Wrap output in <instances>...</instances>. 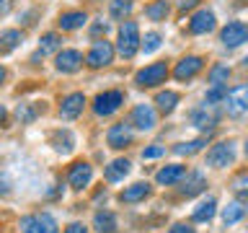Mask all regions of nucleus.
I'll return each mask as SVG.
<instances>
[{"instance_id": "obj_1", "label": "nucleus", "mask_w": 248, "mask_h": 233, "mask_svg": "<svg viewBox=\"0 0 248 233\" xmlns=\"http://www.w3.org/2000/svg\"><path fill=\"white\" fill-rule=\"evenodd\" d=\"M124 60H132L135 54L140 52V26L135 21H122L119 26V34H116V50Z\"/></svg>"}, {"instance_id": "obj_2", "label": "nucleus", "mask_w": 248, "mask_h": 233, "mask_svg": "<svg viewBox=\"0 0 248 233\" xmlns=\"http://www.w3.org/2000/svg\"><path fill=\"white\" fill-rule=\"evenodd\" d=\"M168 73H170V70H168L166 60H163V62H153V65H145L142 70H137L135 83L140 85V88H155V85L166 83Z\"/></svg>"}, {"instance_id": "obj_3", "label": "nucleus", "mask_w": 248, "mask_h": 233, "mask_svg": "<svg viewBox=\"0 0 248 233\" xmlns=\"http://www.w3.org/2000/svg\"><path fill=\"white\" fill-rule=\"evenodd\" d=\"M114 44L106 42V39H96L93 42V47L88 50V54H85V65L93 67V70H101V67H108L114 62Z\"/></svg>"}, {"instance_id": "obj_4", "label": "nucleus", "mask_w": 248, "mask_h": 233, "mask_svg": "<svg viewBox=\"0 0 248 233\" xmlns=\"http://www.w3.org/2000/svg\"><path fill=\"white\" fill-rule=\"evenodd\" d=\"M124 104V91H104L98 93L96 99H93V112H96V116H111L122 109Z\"/></svg>"}, {"instance_id": "obj_5", "label": "nucleus", "mask_w": 248, "mask_h": 233, "mask_svg": "<svg viewBox=\"0 0 248 233\" xmlns=\"http://www.w3.org/2000/svg\"><path fill=\"white\" fill-rule=\"evenodd\" d=\"M21 231L23 233H57V220L49 213H34L21 217Z\"/></svg>"}, {"instance_id": "obj_6", "label": "nucleus", "mask_w": 248, "mask_h": 233, "mask_svg": "<svg viewBox=\"0 0 248 233\" xmlns=\"http://www.w3.org/2000/svg\"><path fill=\"white\" fill-rule=\"evenodd\" d=\"M225 109L232 119H240L248 112V85H235L232 91L225 93Z\"/></svg>"}, {"instance_id": "obj_7", "label": "nucleus", "mask_w": 248, "mask_h": 233, "mask_svg": "<svg viewBox=\"0 0 248 233\" xmlns=\"http://www.w3.org/2000/svg\"><path fill=\"white\" fill-rule=\"evenodd\" d=\"M232 161H235V143H217L207 153V163L215 168H228Z\"/></svg>"}, {"instance_id": "obj_8", "label": "nucleus", "mask_w": 248, "mask_h": 233, "mask_svg": "<svg viewBox=\"0 0 248 233\" xmlns=\"http://www.w3.org/2000/svg\"><path fill=\"white\" fill-rule=\"evenodd\" d=\"M54 67H57V73H62V75H73L83 67V54L78 50H60L54 54Z\"/></svg>"}, {"instance_id": "obj_9", "label": "nucleus", "mask_w": 248, "mask_h": 233, "mask_svg": "<svg viewBox=\"0 0 248 233\" xmlns=\"http://www.w3.org/2000/svg\"><path fill=\"white\" fill-rule=\"evenodd\" d=\"M202 67H204V57H199V54H189V57H184V60L176 62L173 78H176V81H191V78H197L202 73Z\"/></svg>"}, {"instance_id": "obj_10", "label": "nucleus", "mask_w": 248, "mask_h": 233, "mask_svg": "<svg viewBox=\"0 0 248 233\" xmlns=\"http://www.w3.org/2000/svg\"><path fill=\"white\" fill-rule=\"evenodd\" d=\"M217 26V18H215V13L212 11H207V8H202V11H197L189 18V26H186V31L194 36H202V34H209Z\"/></svg>"}, {"instance_id": "obj_11", "label": "nucleus", "mask_w": 248, "mask_h": 233, "mask_svg": "<svg viewBox=\"0 0 248 233\" xmlns=\"http://www.w3.org/2000/svg\"><path fill=\"white\" fill-rule=\"evenodd\" d=\"M140 132H150L155 130V124H158V114H155V109L150 104H137L132 109V122Z\"/></svg>"}, {"instance_id": "obj_12", "label": "nucleus", "mask_w": 248, "mask_h": 233, "mask_svg": "<svg viewBox=\"0 0 248 233\" xmlns=\"http://www.w3.org/2000/svg\"><path fill=\"white\" fill-rule=\"evenodd\" d=\"M132 137H135V130H132V124L129 122H119V124H114V127H108L106 132V143L108 148H127L132 143Z\"/></svg>"}, {"instance_id": "obj_13", "label": "nucleus", "mask_w": 248, "mask_h": 233, "mask_svg": "<svg viewBox=\"0 0 248 233\" xmlns=\"http://www.w3.org/2000/svg\"><path fill=\"white\" fill-rule=\"evenodd\" d=\"M83 109H85V96L80 91H75V93H67L65 99H62V104H60V119H78V116L83 114Z\"/></svg>"}, {"instance_id": "obj_14", "label": "nucleus", "mask_w": 248, "mask_h": 233, "mask_svg": "<svg viewBox=\"0 0 248 233\" xmlns=\"http://www.w3.org/2000/svg\"><path fill=\"white\" fill-rule=\"evenodd\" d=\"M246 39H248V26L243 21H230L220 34V42L225 47H240V44H246Z\"/></svg>"}, {"instance_id": "obj_15", "label": "nucleus", "mask_w": 248, "mask_h": 233, "mask_svg": "<svg viewBox=\"0 0 248 233\" xmlns=\"http://www.w3.org/2000/svg\"><path fill=\"white\" fill-rule=\"evenodd\" d=\"M191 124L202 132H212L217 127V114H215V106H202V109H194L189 114Z\"/></svg>"}, {"instance_id": "obj_16", "label": "nucleus", "mask_w": 248, "mask_h": 233, "mask_svg": "<svg viewBox=\"0 0 248 233\" xmlns=\"http://www.w3.org/2000/svg\"><path fill=\"white\" fill-rule=\"evenodd\" d=\"M91 179H93V168L88 166L85 161H78L73 168H70V176H67V182L73 189H85V186L91 184Z\"/></svg>"}, {"instance_id": "obj_17", "label": "nucleus", "mask_w": 248, "mask_h": 233, "mask_svg": "<svg viewBox=\"0 0 248 233\" xmlns=\"http://www.w3.org/2000/svg\"><path fill=\"white\" fill-rule=\"evenodd\" d=\"M85 23H88V13L85 11H65V13H60V18H57V26L62 31H78V29H83Z\"/></svg>"}, {"instance_id": "obj_18", "label": "nucleus", "mask_w": 248, "mask_h": 233, "mask_svg": "<svg viewBox=\"0 0 248 233\" xmlns=\"http://www.w3.org/2000/svg\"><path fill=\"white\" fill-rule=\"evenodd\" d=\"M23 44V31L18 29H5L0 31V54H11Z\"/></svg>"}, {"instance_id": "obj_19", "label": "nucleus", "mask_w": 248, "mask_h": 233, "mask_svg": "<svg viewBox=\"0 0 248 233\" xmlns=\"http://www.w3.org/2000/svg\"><path fill=\"white\" fill-rule=\"evenodd\" d=\"M147 194H150V184H147V182H137V184L127 186V189L119 194V202H124V205H135V202H142Z\"/></svg>"}, {"instance_id": "obj_20", "label": "nucleus", "mask_w": 248, "mask_h": 233, "mask_svg": "<svg viewBox=\"0 0 248 233\" xmlns=\"http://www.w3.org/2000/svg\"><path fill=\"white\" fill-rule=\"evenodd\" d=\"M93 228H96V233H116L119 220H116V215L108 213V210H98V213L93 215Z\"/></svg>"}, {"instance_id": "obj_21", "label": "nucleus", "mask_w": 248, "mask_h": 233, "mask_svg": "<svg viewBox=\"0 0 248 233\" xmlns=\"http://www.w3.org/2000/svg\"><path fill=\"white\" fill-rule=\"evenodd\" d=\"M184 176H186V168L181 166V163H170V166L160 168L158 174H155V182H158V184H166V186H170V184L181 182Z\"/></svg>"}, {"instance_id": "obj_22", "label": "nucleus", "mask_w": 248, "mask_h": 233, "mask_svg": "<svg viewBox=\"0 0 248 233\" xmlns=\"http://www.w3.org/2000/svg\"><path fill=\"white\" fill-rule=\"evenodd\" d=\"M132 171V163L127 161V158H116V161H111L108 166L104 168V176H106V182H122L124 176H127Z\"/></svg>"}, {"instance_id": "obj_23", "label": "nucleus", "mask_w": 248, "mask_h": 233, "mask_svg": "<svg viewBox=\"0 0 248 233\" xmlns=\"http://www.w3.org/2000/svg\"><path fill=\"white\" fill-rule=\"evenodd\" d=\"M204 186H207V179H204V174H199V171H194V174H189L186 176V182L181 184V192L184 197H197L199 192H204Z\"/></svg>"}, {"instance_id": "obj_24", "label": "nucleus", "mask_w": 248, "mask_h": 233, "mask_svg": "<svg viewBox=\"0 0 248 233\" xmlns=\"http://www.w3.org/2000/svg\"><path fill=\"white\" fill-rule=\"evenodd\" d=\"M215 210H217V200H215V197L202 200L199 205L194 207L191 220H194V223H207V220H212V217H215Z\"/></svg>"}, {"instance_id": "obj_25", "label": "nucleus", "mask_w": 248, "mask_h": 233, "mask_svg": "<svg viewBox=\"0 0 248 233\" xmlns=\"http://www.w3.org/2000/svg\"><path fill=\"white\" fill-rule=\"evenodd\" d=\"M145 16L150 21L155 23H163L170 16V5H168V0H153V3H147L145 5Z\"/></svg>"}, {"instance_id": "obj_26", "label": "nucleus", "mask_w": 248, "mask_h": 233, "mask_svg": "<svg viewBox=\"0 0 248 233\" xmlns=\"http://www.w3.org/2000/svg\"><path fill=\"white\" fill-rule=\"evenodd\" d=\"M62 50V36L54 34V31H46V34L39 39V54L46 57V54H57Z\"/></svg>"}, {"instance_id": "obj_27", "label": "nucleus", "mask_w": 248, "mask_h": 233, "mask_svg": "<svg viewBox=\"0 0 248 233\" xmlns=\"http://www.w3.org/2000/svg\"><path fill=\"white\" fill-rule=\"evenodd\" d=\"M178 101H181V96H178L176 91H160L158 96H155V106H158V112L170 114L178 106Z\"/></svg>"}, {"instance_id": "obj_28", "label": "nucleus", "mask_w": 248, "mask_h": 233, "mask_svg": "<svg viewBox=\"0 0 248 233\" xmlns=\"http://www.w3.org/2000/svg\"><path fill=\"white\" fill-rule=\"evenodd\" d=\"M52 143H54V150L65 155V153H70L75 148V137H73V132H70V130H57L52 135Z\"/></svg>"}, {"instance_id": "obj_29", "label": "nucleus", "mask_w": 248, "mask_h": 233, "mask_svg": "<svg viewBox=\"0 0 248 233\" xmlns=\"http://www.w3.org/2000/svg\"><path fill=\"white\" fill-rule=\"evenodd\" d=\"M42 112H44V104L42 106L39 104H18L16 106V116H18L21 124H31Z\"/></svg>"}, {"instance_id": "obj_30", "label": "nucleus", "mask_w": 248, "mask_h": 233, "mask_svg": "<svg viewBox=\"0 0 248 233\" xmlns=\"http://www.w3.org/2000/svg\"><path fill=\"white\" fill-rule=\"evenodd\" d=\"M243 215H246V207H243V202H230L228 207L222 210V223L225 225H235V223H240L243 220Z\"/></svg>"}, {"instance_id": "obj_31", "label": "nucleus", "mask_w": 248, "mask_h": 233, "mask_svg": "<svg viewBox=\"0 0 248 233\" xmlns=\"http://www.w3.org/2000/svg\"><path fill=\"white\" fill-rule=\"evenodd\" d=\"M108 13H111L114 21H127L129 13H132V0H111Z\"/></svg>"}, {"instance_id": "obj_32", "label": "nucleus", "mask_w": 248, "mask_h": 233, "mask_svg": "<svg viewBox=\"0 0 248 233\" xmlns=\"http://www.w3.org/2000/svg\"><path fill=\"white\" fill-rule=\"evenodd\" d=\"M160 44H163V36L158 31H147L145 36H140V50L145 54H153L155 50H160Z\"/></svg>"}, {"instance_id": "obj_33", "label": "nucleus", "mask_w": 248, "mask_h": 233, "mask_svg": "<svg viewBox=\"0 0 248 233\" xmlns=\"http://www.w3.org/2000/svg\"><path fill=\"white\" fill-rule=\"evenodd\" d=\"M204 145H207V137H197V140H189V143H178L173 150L178 155H194V153H199Z\"/></svg>"}, {"instance_id": "obj_34", "label": "nucleus", "mask_w": 248, "mask_h": 233, "mask_svg": "<svg viewBox=\"0 0 248 233\" xmlns=\"http://www.w3.org/2000/svg\"><path fill=\"white\" fill-rule=\"evenodd\" d=\"M228 78H230V67L228 65H220V62H217V65L209 67V83L212 85H225Z\"/></svg>"}, {"instance_id": "obj_35", "label": "nucleus", "mask_w": 248, "mask_h": 233, "mask_svg": "<svg viewBox=\"0 0 248 233\" xmlns=\"http://www.w3.org/2000/svg\"><path fill=\"white\" fill-rule=\"evenodd\" d=\"M225 93H228V88L225 85H212L207 93H204V106H217L225 101Z\"/></svg>"}, {"instance_id": "obj_36", "label": "nucleus", "mask_w": 248, "mask_h": 233, "mask_svg": "<svg viewBox=\"0 0 248 233\" xmlns=\"http://www.w3.org/2000/svg\"><path fill=\"white\" fill-rule=\"evenodd\" d=\"M163 153H166V148H163V145H153V148H145V150H142V158L153 161V158H160Z\"/></svg>"}, {"instance_id": "obj_37", "label": "nucleus", "mask_w": 248, "mask_h": 233, "mask_svg": "<svg viewBox=\"0 0 248 233\" xmlns=\"http://www.w3.org/2000/svg\"><path fill=\"white\" fill-rule=\"evenodd\" d=\"M106 31H108V23H93V29H91V36H93V39H96V36H101V34L106 36Z\"/></svg>"}, {"instance_id": "obj_38", "label": "nucleus", "mask_w": 248, "mask_h": 233, "mask_svg": "<svg viewBox=\"0 0 248 233\" xmlns=\"http://www.w3.org/2000/svg\"><path fill=\"white\" fill-rule=\"evenodd\" d=\"M202 3V0H178V11H191V8H197Z\"/></svg>"}, {"instance_id": "obj_39", "label": "nucleus", "mask_w": 248, "mask_h": 233, "mask_svg": "<svg viewBox=\"0 0 248 233\" xmlns=\"http://www.w3.org/2000/svg\"><path fill=\"white\" fill-rule=\"evenodd\" d=\"M168 233H197L191 228V225H184V223H176V225H170V231Z\"/></svg>"}, {"instance_id": "obj_40", "label": "nucleus", "mask_w": 248, "mask_h": 233, "mask_svg": "<svg viewBox=\"0 0 248 233\" xmlns=\"http://www.w3.org/2000/svg\"><path fill=\"white\" fill-rule=\"evenodd\" d=\"M65 233H88V228H85L83 223H70L65 228Z\"/></svg>"}, {"instance_id": "obj_41", "label": "nucleus", "mask_w": 248, "mask_h": 233, "mask_svg": "<svg viewBox=\"0 0 248 233\" xmlns=\"http://www.w3.org/2000/svg\"><path fill=\"white\" fill-rule=\"evenodd\" d=\"M13 8V0H0V18H5Z\"/></svg>"}, {"instance_id": "obj_42", "label": "nucleus", "mask_w": 248, "mask_h": 233, "mask_svg": "<svg viewBox=\"0 0 248 233\" xmlns=\"http://www.w3.org/2000/svg\"><path fill=\"white\" fill-rule=\"evenodd\" d=\"M5 124H8V109L0 104V127H5Z\"/></svg>"}, {"instance_id": "obj_43", "label": "nucleus", "mask_w": 248, "mask_h": 233, "mask_svg": "<svg viewBox=\"0 0 248 233\" xmlns=\"http://www.w3.org/2000/svg\"><path fill=\"white\" fill-rule=\"evenodd\" d=\"M5 75H8V73H5V67H3V65H0V85H3V83H5Z\"/></svg>"}]
</instances>
